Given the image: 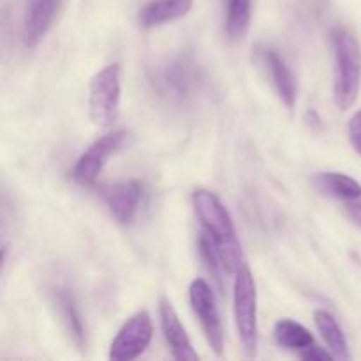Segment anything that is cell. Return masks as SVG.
<instances>
[{"label":"cell","mask_w":361,"mask_h":361,"mask_svg":"<svg viewBox=\"0 0 361 361\" xmlns=\"http://www.w3.org/2000/svg\"><path fill=\"white\" fill-rule=\"evenodd\" d=\"M192 207L203 226V231H207L217 243L228 274H236L245 263H243L242 245L236 236L235 224H233L228 208L214 192L204 189L194 190Z\"/></svg>","instance_id":"6da1fadb"},{"label":"cell","mask_w":361,"mask_h":361,"mask_svg":"<svg viewBox=\"0 0 361 361\" xmlns=\"http://www.w3.org/2000/svg\"><path fill=\"white\" fill-rule=\"evenodd\" d=\"M203 71L190 55H176L150 69L148 81L159 99L183 106L192 101L203 87Z\"/></svg>","instance_id":"7a4b0ae2"},{"label":"cell","mask_w":361,"mask_h":361,"mask_svg":"<svg viewBox=\"0 0 361 361\" xmlns=\"http://www.w3.org/2000/svg\"><path fill=\"white\" fill-rule=\"evenodd\" d=\"M334 49V102L348 111L358 101L361 90V46L345 28H334L330 34Z\"/></svg>","instance_id":"3957f363"},{"label":"cell","mask_w":361,"mask_h":361,"mask_svg":"<svg viewBox=\"0 0 361 361\" xmlns=\"http://www.w3.org/2000/svg\"><path fill=\"white\" fill-rule=\"evenodd\" d=\"M233 312H235L236 331L247 356H256L259 344L257 328V291L256 281L247 264L235 274L233 281Z\"/></svg>","instance_id":"277c9868"},{"label":"cell","mask_w":361,"mask_h":361,"mask_svg":"<svg viewBox=\"0 0 361 361\" xmlns=\"http://www.w3.org/2000/svg\"><path fill=\"white\" fill-rule=\"evenodd\" d=\"M120 97V67L116 63L102 67L92 76L88 83V113L97 127H109L118 120Z\"/></svg>","instance_id":"5b68a950"},{"label":"cell","mask_w":361,"mask_h":361,"mask_svg":"<svg viewBox=\"0 0 361 361\" xmlns=\"http://www.w3.org/2000/svg\"><path fill=\"white\" fill-rule=\"evenodd\" d=\"M189 298L194 314L197 316L201 328H203L208 345L215 355L222 356V353H224V328H222L221 314H219L215 295L210 284L204 279L192 281L189 289Z\"/></svg>","instance_id":"8992f818"},{"label":"cell","mask_w":361,"mask_h":361,"mask_svg":"<svg viewBox=\"0 0 361 361\" xmlns=\"http://www.w3.org/2000/svg\"><path fill=\"white\" fill-rule=\"evenodd\" d=\"M127 137H129V134L126 130H113V133L104 134L102 137L95 140L74 164V182L80 183V185H92L99 178L109 157H113L126 145Z\"/></svg>","instance_id":"52a82bcc"},{"label":"cell","mask_w":361,"mask_h":361,"mask_svg":"<svg viewBox=\"0 0 361 361\" xmlns=\"http://www.w3.org/2000/svg\"><path fill=\"white\" fill-rule=\"evenodd\" d=\"M154 337V324L147 310L136 312L126 321L109 345V360L130 361L143 355Z\"/></svg>","instance_id":"ba28073f"},{"label":"cell","mask_w":361,"mask_h":361,"mask_svg":"<svg viewBox=\"0 0 361 361\" xmlns=\"http://www.w3.org/2000/svg\"><path fill=\"white\" fill-rule=\"evenodd\" d=\"M256 59L257 62L264 67L268 76H270L271 83H274L281 101L284 102L289 109L295 108L296 81H295V76H293L291 69L288 67V63L284 62V59H282L275 49L264 48V46L256 48Z\"/></svg>","instance_id":"9c48e42d"},{"label":"cell","mask_w":361,"mask_h":361,"mask_svg":"<svg viewBox=\"0 0 361 361\" xmlns=\"http://www.w3.org/2000/svg\"><path fill=\"white\" fill-rule=\"evenodd\" d=\"M159 314H161L162 334H164L166 342H168L169 349H171L173 358L183 361H194L200 358L197 353L194 351L192 342H190L185 328L180 323L178 314L173 309L171 302H169L168 298H161V303H159Z\"/></svg>","instance_id":"30bf717a"},{"label":"cell","mask_w":361,"mask_h":361,"mask_svg":"<svg viewBox=\"0 0 361 361\" xmlns=\"http://www.w3.org/2000/svg\"><path fill=\"white\" fill-rule=\"evenodd\" d=\"M60 0H28L23 21L25 48H35L55 21Z\"/></svg>","instance_id":"8fae6325"},{"label":"cell","mask_w":361,"mask_h":361,"mask_svg":"<svg viewBox=\"0 0 361 361\" xmlns=\"http://www.w3.org/2000/svg\"><path fill=\"white\" fill-rule=\"evenodd\" d=\"M141 200H143V185L137 180L116 183L104 192L106 207L122 224H129L136 217Z\"/></svg>","instance_id":"7c38bea8"},{"label":"cell","mask_w":361,"mask_h":361,"mask_svg":"<svg viewBox=\"0 0 361 361\" xmlns=\"http://www.w3.org/2000/svg\"><path fill=\"white\" fill-rule=\"evenodd\" d=\"M49 298H51L53 307H55L62 324L66 326L69 337L73 338L78 349H83L87 344V334H85L83 319H81V314L78 310L73 295L67 289L49 288Z\"/></svg>","instance_id":"4fadbf2b"},{"label":"cell","mask_w":361,"mask_h":361,"mask_svg":"<svg viewBox=\"0 0 361 361\" xmlns=\"http://www.w3.org/2000/svg\"><path fill=\"white\" fill-rule=\"evenodd\" d=\"M192 9V0H152L141 7L137 21L143 28H154L159 25L180 20Z\"/></svg>","instance_id":"5bb4252c"},{"label":"cell","mask_w":361,"mask_h":361,"mask_svg":"<svg viewBox=\"0 0 361 361\" xmlns=\"http://www.w3.org/2000/svg\"><path fill=\"white\" fill-rule=\"evenodd\" d=\"M312 183L321 194L337 197V200L355 201L361 197V185L353 176L344 173H316L312 176Z\"/></svg>","instance_id":"9a60e30c"},{"label":"cell","mask_w":361,"mask_h":361,"mask_svg":"<svg viewBox=\"0 0 361 361\" xmlns=\"http://www.w3.org/2000/svg\"><path fill=\"white\" fill-rule=\"evenodd\" d=\"M314 323H316L317 331L321 334L323 341L326 342L328 349L334 353L335 358L337 360L351 358L344 331H342L341 324L337 323V319H335L328 310H321V309L316 310V312H314Z\"/></svg>","instance_id":"2e32d148"},{"label":"cell","mask_w":361,"mask_h":361,"mask_svg":"<svg viewBox=\"0 0 361 361\" xmlns=\"http://www.w3.org/2000/svg\"><path fill=\"white\" fill-rule=\"evenodd\" d=\"M274 337L281 348L302 351L314 344V337L303 324L293 319H281L275 323Z\"/></svg>","instance_id":"e0dca14e"},{"label":"cell","mask_w":361,"mask_h":361,"mask_svg":"<svg viewBox=\"0 0 361 361\" xmlns=\"http://www.w3.org/2000/svg\"><path fill=\"white\" fill-rule=\"evenodd\" d=\"M252 0H226V34L231 41H240L250 27Z\"/></svg>","instance_id":"ac0fdd59"},{"label":"cell","mask_w":361,"mask_h":361,"mask_svg":"<svg viewBox=\"0 0 361 361\" xmlns=\"http://www.w3.org/2000/svg\"><path fill=\"white\" fill-rule=\"evenodd\" d=\"M200 254H201V259L204 261L207 270L214 275L215 282H217L219 288L222 289V286H224V279H226L224 271L228 274V270H226L224 259H222L217 243L214 242V238H212L207 231H201L200 235Z\"/></svg>","instance_id":"d6986e66"},{"label":"cell","mask_w":361,"mask_h":361,"mask_svg":"<svg viewBox=\"0 0 361 361\" xmlns=\"http://www.w3.org/2000/svg\"><path fill=\"white\" fill-rule=\"evenodd\" d=\"M300 358L309 360V361H324V360H335L334 353L326 351L323 348H316V345H310V348L302 349L300 351Z\"/></svg>","instance_id":"ffe728a7"},{"label":"cell","mask_w":361,"mask_h":361,"mask_svg":"<svg viewBox=\"0 0 361 361\" xmlns=\"http://www.w3.org/2000/svg\"><path fill=\"white\" fill-rule=\"evenodd\" d=\"M349 136H361V109L349 120Z\"/></svg>","instance_id":"44dd1931"},{"label":"cell","mask_w":361,"mask_h":361,"mask_svg":"<svg viewBox=\"0 0 361 361\" xmlns=\"http://www.w3.org/2000/svg\"><path fill=\"white\" fill-rule=\"evenodd\" d=\"M349 214L355 219L356 224L361 226V204H351V207H349Z\"/></svg>","instance_id":"7402d4cb"},{"label":"cell","mask_w":361,"mask_h":361,"mask_svg":"<svg viewBox=\"0 0 361 361\" xmlns=\"http://www.w3.org/2000/svg\"><path fill=\"white\" fill-rule=\"evenodd\" d=\"M349 140H351V145L355 147V150L361 155V136H349Z\"/></svg>","instance_id":"603a6c76"}]
</instances>
